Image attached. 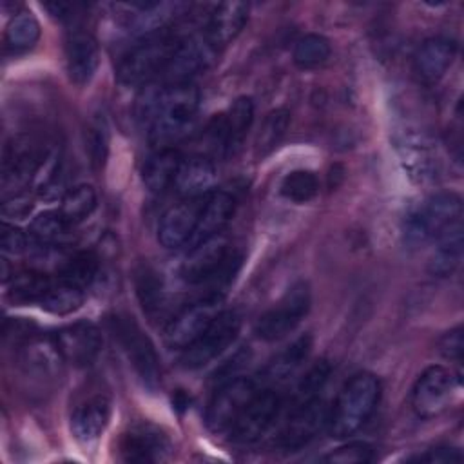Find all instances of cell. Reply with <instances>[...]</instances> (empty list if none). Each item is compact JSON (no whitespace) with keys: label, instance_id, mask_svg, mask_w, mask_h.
<instances>
[{"label":"cell","instance_id":"15","mask_svg":"<svg viewBox=\"0 0 464 464\" xmlns=\"http://www.w3.org/2000/svg\"><path fill=\"white\" fill-rule=\"evenodd\" d=\"M42 150H38L33 140L25 134L13 136L4 149L2 163V187L5 192L18 194L33 183L34 172L40 161Z\"/></svg>","mask_w":464,"mask_h":464},{"label":"cell","instance_id":"7","mask_svg":"<svg viewBox=\"0 0 464 464\" xmlns=\"http://www.w3.org/2000/svg\"><path fill=\"white\" fill-rule=\"evenodd\" d=\"M312 304V294L306 281H295L283 294V297L268 308L256 323L254 334L261 341H279L292 334L306 317Z\"/></svg>","mask_w":464,"mask_h":464},{"label":"cell","instance_id":"46","mask_svg":"<svg viewBox=\"0 0 464 464\" xmlns=\"http://www.w3.org/2000/svg\"><path fill=\"white\" fill-rule=\"evenodd\" d=\"M439 352L451 361H460L462 357V328L457 326L450 332H446L439 341Z\"/></svg>","mask_w":464,"mask_h":464},{"label":"cell","instance_id":"26","mask_svg":"<svg viewBox=\"0 0 464 464\" xmlns=\"http://www.w3.org/2000/svg\"><path fill=\"white\" fill-rule=\"evenodd\" d=\"M310 350H312V337L308 334L297 337L263 368L259 384L265 388H272L290 379L301 368V364L308 359Z\"/></svg>","mask_w":464,"mask_h":464},{"label":"cell","instance_id":"37","mask_svg":"<svg viewBox=\"0 0 464 464\" xmlns=\"http://www.w3.org/2000/svg\"><path fill=\"white\" fill-rule=\"evenodd\" d=\"M330 53H332V47L328 38L317 33H308L295 42L292 56L295 65L303 69H312L324 63L330 58Z\"/></svg>","mask_w":464,"mask_h":464},{"label":"cell","instance_id":"23","mask_svg":"<svg viewBox=\"0 0 464 464\" xmlns=\"http://www.w3.org/2000/svg\"><path fill=\"white\" fill-rule=\"evenodd\" d=\"M248 20L246 2H221L208 14L205 40L212 49L228 45L243 31Z\"/></svg>","mask_w":464,"mask_h":464},{"label":"cell","instance_id":"19","mask_svg":"<svg viewBox=\"0 0 464 464\" xmlns=\"http://www.w3.org/2000/svg\"><path fill=\"white\" fill-rule=\"evenodd\" d=\"M210 44L203 38H181L178 44L169 65L165 67L161 80L163 85H179V83H190V78L198 72L205 71L210 63L212 56Z\"/></svg>","mask_w":464,"mask_h":464},{"label":"cell","instance_id":"2","mask_svg":"<svg viewBox=\"0 0 464 464\" xmlns=\"http://www.w3.org/2000/svg\"><path fill=\"white\" fill-rule=\"evenodd\" d=\"M381 401V382L373 373L353 375L339 392L328 413V431L335 439H346L359 431L373 415Z\"/></svg>","mask_w":464,"mask_h":464},{"label":"cell","instance_id":"4","mask_svg":"<svg viewBox=\"0 0 464 464\" xmlns=\"http://www.w3.org/2000/svg\"><path fill=\"white\" fill-rule=\"evenodd\" d=\"M241 259V254L227 239L216 236L190 248L179 266V276L188 285L223 286L232 281Z\"/></svg>","mask_w":464,"mask_h":464},{"label":"cell","instance_id":"45","mask_svg":"<svg viewBox=\"0 0 464 464\" xmlns=\"http://www.w3.org/2000/svg\"><path fill=\"white\" fill-rule=\"evenodd\" d=\"M33 207H34L33 198L27 192H18L4 199L2 214L7 219H24L25 216H29Z\"/></svg>","mask_w":464,"mask_h":464},{"label":"cell","instance_id":"12","mask_svg":"<svg viewBox=\"0 0 464 464\" xmlns=\"http://www.w3.org/2000/svg\"><path fill=\"white\" fill-rule=\"evenodd\" d=\"M221 295L208 294L207 297L185 306L178 312L165 328V341L170 348L185 350L190 346L221 312Z\"/></svg>","mask_w":464,"mask_h":464},{"label":"cell","instance_id":"8","mask_svg":"<svg viewBox=\"0 0 464 464\" xmlns=\"http://www.w3.org/2000/svg\"><path fill=\"white\" fill-rule=\"evenodd\" d=\"M259 392V382L250 377H234L225 381L212 395L205 422L207 428L214 433L228 431L234 422L239 419L243 410L248 406V402L256 397Z\"/></svg>","mask_w":464,"mask_h":464},{"label":"cell","instance_id":"41","mask_svg":"<svg viewBox=\"0 0 464 464\" xmlns=\"http://www.w3.org/2000/svg\"><path fill=\"white\" fill-rule=\"evenodd\" d=\"M136 294L143 310H158L163 301V283L158 272L149 266H141L136 274Z\"/></svg>","mask_w":464,"mask_h":464},{"label":"cell","instance_id":"24","mask_svg":"<svg viewBox=\"0 0 464 464\" xmlns=\"http://www.w3.org/2000/svg\"><path fill=\"white\" fill-rule=\"evenodd\" d=\"M457 56V42L446 36H433L420 44L413 56V69L417 76L433 83L444 76Z\"/></svg>","mask_w":464,"mask_h":464},{"label":"cell","instance_id":"3","mask_svg":"<svg viewBox=\"0 0 464 464\" xmlns=\"http://www.w3.org/2000/svg\"><path fill=\"white\" fill-rule=\"evenodd\" d=\"M462 199L457 192L444 190L413 205L402 219V237L408 246H420L433 241L453 223L460 221Z\"/></svg>","mask_w":464,"mask_h":464},{"label":"cell","instance_id":"9","mask_svg":"<svg viewBox=\"0 0 464 464\" xmlns=\"http://www.w3.org/2000/svg\"><path fill=\"white\" fill-rule=\"evenodd\" d=\"M241 319L234 310H221L210 326L181 353V366L198 370L219 357L239 335Z\"/></svg>","mask_w":464,"mask_h":464},{"label":"cell","instance_id":"33","mask_svg":"<svg viewBox=\"0 0 464 464\" xmlns=\"http://www.w3.org/2000/svg\"><path fill=\"white\" fill-rule=\"evenodd\" d=\"M96 203V190L87 183H80L65 190V194L62 196L60 212L72 227H76L94 212Z\"/></svg>","mask_w":464,"mask_h":464},{"label":"cell","instance_id":"27","mask_svg":"<svg viewBox=\"0 0 464 464\" xmlns=\"http://www.w3.org/2000/svg\"><path fill=\"white\" fill-rule=\"evenodd\" d=\"M125 7L130 9L125 18L127 31L149 38L165 27L179 5L170 2H130Z\"/></svg>","mask_w":464,"mask_h":464},{"label":"cell","instance_id":"1","mask_svg":"<svg viewBox=\"0 0 464 464\" xmlns=\"http://www.w3.org/2000/svg\"><path fill=\"white\" fill-rule=\"evenodd\" d=\"M199 111V91L192 83L149 89L138 103V118L147 125L154 149L172 147L192 127Z\"/></svg>","mask_w":464,"mask_h":464},{"label":"cell","instance_id":"16","mask_svg":"<svg viewBox=\"0 0 464 464\" xmlns=\"http://www.w3.org/2000/svg\"><path fill=\"white\" fill-rule=\"evenodd\" d=\"M172 442L169 435L150 422H136L120 440L121 459L127 462H160L169 459Z\"/></svg>","mask_w":464,"mask_h":464},{"label":"cell","instance_id":"14","mask_svg":"<svg viewBox=\"0 0 464 464\" xmlns=\"http://www.w3.org/2000/svg\"><path fill=\"white\" fill-rule=\"evenodd\" d=\"M395 149L406 176L415 183H430L439 172V156L431 140L417 129H406L395 138Z\"/></svg>","mask_w":464,"mask_h":464},{"label":"cell","instance_id":"42","mask_svg":"<svg viewBox=\"0 0 464 464\" xmlns=\"http://www.w3.org/2000/svg\"><path fill=\"white\" fill-rule=\"evenodd\" d=\"M332 366L328 361H319L315 362L306 373L304 377L299 381L297 388H295V395H294V404L297 402H304L308 399H314L321 393L323 386L326 384L328 377H330Z\"/></svg>","mask_w":464,"mask_h":464},{"label":"cell","instance_id":"38","mask_svg":"<svg viewBox=\"0 0 464 464\" xmlns=\"http://www.w3.org/2000/svg\"><path fill=\"white\" fill-rule=\"evenodd\" d=\"M288 125H290V112L286 109H276L268 112L266 118L263 120L261 130L256 140L257 154L261 156L270 154L283 141L288 130Z\"/></svg>","mask_w":464,"mask_h":464},{"label":"cell","instance_id":"32","mask_svg":"<svg viewBox=\"0 0 464 464\" xmlns=\"http://www.w3.org/2000/svg\"><path fill=\"white\" fill-rule=\"evenodd\" d=\"M53 277L40 270H29V272H18L13 274L9 283V299L14 304H31L40 303L44 297L47 286L51 285Z\"/></svg>","mask_w":464,"mask_h":464},{"label":"cell","instance_id":"17","mask_svg":"<svg viewBox=\"0 0 464 464\" xmlns=\"http://www.w3.org/2000/svg\"><path fill=\"white\" fill-rule=\"evenodd\" d=\"M53 341L62 361L74 366L92 364L100 355L103 344L100 330L89 321H76L60 328L53 335Z\"/></svg>","mask_w":464,"mask_h":464},{"label":"cell","instance_id":"29","mask_svg":"<svg viewBox=\"0 0 464 464\" xmlns=\"http://www.w3.org/2000/svg\"><path fill=\"white\" fill-rule=\"evenodd\" d=\"M181 160L183 156L174 147L156 149V152L145 161L141 170L145 187L154 194L165 192L169 187L174 185Z\"/></svg>","mask_w":464,"mask_h":464},{"label":"cell","instance_id":"5","mask_svg":"<svg viewBox=\"0 0 464 464\" xmlns=\"http://www.w3.org/2000/svg\"><path fill=\"white\" fill-rule=\"evenodd\" d=\"M181 38L172 34H154L145 38V42L134 45L120 60L116 71L118 82L125 87H147L152 80L163 74Z\"/></svg>","mask_w":464,"mask_h":464},{"label":"cell","instance_id":"13","mask_svg":"<svg viewBox=\"0 0 464 464\" xmlns=\"http://www.w3.org/2000/svg\"><path fill=\"white\" fill-rule=\"evenodd\" d=\"M455 390L453 375L440 364L428 366L411 388V408L417 417L431 419L440 415L451 402Z\"/></svg>","mask_w":464,"mask_h":464},{"label":"cell","instance_id":"43","mask_svg":"<svg viewBox=\"0 0 464 464\" xmlns=\"http://www.w3.org/2000/svg\"><path fill=\"white\" fill-rule=\"evenodd\" d=\"M373 459V448L366 442H350L346 446L337 448L324 460L334 464H361L370 462Z\"/></svg>","mask_w":464,"mask_h":464},{"label":"cell","instance_id":"10","mask_svg":"<svg viewBox=\"0 0 464 464\" xmlns=\"http://www.w3.org/2000/svg\"><path fill=\"white\" fill-rule=\"evenodd\" d=\"M328 406L317 395L304 402L294 404V410L283 424L276 444L285 451H297L310 444L328 424Z\"/></svg>","mask_w":464,"mask_h":464},{"label":"cell","instance_id":"44","mask_svg":"<svg viewBox=\"0 0 464 464\" xmlns=\"http://www.w3.org/2000/svg\"><path fill=\"white\" fill-rule=\"evenodd\" d=\"M31 248V237L18 227L4 223L2 225V252L9 256L25 254Z\"/></svg>","mask_w":464,"mask_h":464},{"label":"cell","instance_id":"28","mask_svg":"<svg viewBox=\"0 0 464 464\" xmlns=\"http://www.w3.org/2000/svg\"><path fill=\"white\" fill-rule=\"evenodd\" d=\"M433 241H437V245L430 256L428 272L435 277H448L459 268L462 261L464 237H462L460 221L448 227Z\"/></svg>","mask_w":464,"mask_h":464},{"label":"cell","instance_id":"11","mask_svg":"<svg viewBox=\"0 0 464 464\" xmlns=\"http://www.w3.org/2000/svg\"><path fill=\"white\" fill-rule=\"evenodd\" d=\"M283 408V397L274 388H259L256 397L243 410L239 419L228 430L230 439L239 444L259 440L277 420Z\"/></svg>","mask_w":464,"mask_h":464},{"label":"cell","instance_id":"31","mask_svg":"<svg viewBox=\"0 0 464 464\" xmlns=\"http://www.w3.org/2000/svg\"><path fill=\"white\" fill-rule=\"evenodd\" d=\"M74 227L62 216L60 210H45L38 214L31 223V236L40 245L63 246L71 239Z\"/></svg>","mask_w":464,"mask_h":464},{"label":"cell","instance_id":"47","mask_svg":"<svg viewBox=\"0 0 464 464\" xmlns=\"http://www.w3.org/2000/svg\"><path fill=\"white\" fill-rule=\"evenodd\" d=\"M415 462H430V464H453V462H460L462 455L457 448H450V446H437L428 450L426 453L419 455L413 459Z\"/></svg>","mask_w":464,"mask_h":464},{"label":"cell","instance_id":"30","mask_svg":"<svg viewBox=\"0 0 464 464\" xmlns=\"http://www.w3.org/2000/svg\"><path fill=\"white\" fill-rule=\"evenodd\" d=\"M83 299H85V294H83L82 286H78L67 279L54 277L38 304L49 314L67 315V314L76 312L82 306Z\"/></svg>","mask_w":464,"mask_h":464},{"label":"cell","instance_id":"34","mask_svg":"<svg viewBox=\"0 0 464 464\" xmlns=\"http://www.w3.org/2000/svg\"><path fill=\"white\" fill-rule=\"evenodd\" d=\"M225 121H227V132H228V147L230 156L236 154V150L241 147L252 121H254V102L250 96H239L228 111H225Z\"/></svg>","mask_w":464,"mask_h":464},{"label":"cell","instance_id":"40","mask_svg":"<svg viewBox=\"0 0 464 464\" xmlns=\"http://www.w3.org/2000/svg\"><path fill=\"white\" fill-rule=\"evenodd\" d=\"M85 152L89 156V161L92 169L100 170L105 165L107 154H109V127L105 118L100 114L91 118L85 129Z\"/></svg>","mask_w":464,"mask_h":464},{"label":"cell","instance_id":"21","mask_svg":"<svg viewBox=\"0 0 464 464\" xmlns=\"http://www.w3.org/2000/svg\"><path fill=\"white\" fill-rule=\"evenodd\" d=\"M236 198L227 192V190H212L207 194L201 214H199V221L198 227L187 245V248H194L199 243L212 239L216 236H219L225 227L232 221L234 212H236Z\"/></svg>","mask_w":464,"mask_h":464},{"label":"cell","instance_id":"36","mask_svg":"<svg viewBox=\"0 0 464 464\" xmlns=\"http://www.w3.org/2000/svg\"><path fill=\"white\" fill-rule=\"evenodd\" d=\"M279 192L288 201L308 203L319 192V179L312 170L295 169L283 178L279 185Z\"/></svg>","mask_w":464,"mask_h":464},{"label":"cell","instance_id":"20","mask_svg":"<svg viewBox=\"0 0 464 464\" xmlns=\"http://www.w3.org/2000/svg\"><path fill=\"white\" fill-rule=\"evenodd\" d=\"M100 65L96 38L82 29H72L65 38V67L74 85H87Z\"/></svg>","mask_w":464,"mask_h":464},{"label":"cell","instance_id":"18","mask_svg":"<svg viewBox=\"0 0 464 464\" xmlns=\"http://www.w3.org/2000/svg\"><path fill=\"white\" fill-rule=\"evenodd\" d=\"M205 198H183L163 212L158 225V239L165 248L172 250L188 245L198 227Z\"/></svg>","mask_w":464,"mask_h":464},{"label":"cell","instance_id":"39","mask_svg":"<svg viewBox=\"0 0 464 464\" xmlns=\"http://www.w3.org/2000/svg\"><path fill=\"white\" fill-rule=\"evenodd\" d=\"M96 274H98V257L92 252L82 250V252H74V254L67 256V259L56 277L67 279V281L85 288L94 281Z\"/></svg>","mask_w":464,"mask_h":464},{"label":"cell","instance_id":"35","mask_svg":"<svg viewBox=\"0 0 464 464\" xmlns=\"http://www.w3.org/2000/svg\"><path fill=\"white\" fill-rule=\"evenodd\" d=\"M38 38H40V24L27 11L14 14L5 27V45L11 51H27L34 47Z\"/></svg>","mask_w":464,"mask_h":464},{"label":"cell","instance_id":"22","mask_svg":"<svg viewBox=\"0 0 464 464\" xmlns=\"http://www.w3.org/2000/svg\"><path fill=\"white\" fill-rule=\"evenodd\" d=\"M111 419V399L103 393L92 395L78 404L71 415L72 437L82 446L94 444L105 431Z\"/></svg>","mask_w":464,"mask_h":464},{"label":"cell","instance_id":"25","mask_svg":"<svg viewBox=\"0 0 464 464\" xmlns=\"http://www.w3.org/2000/svg\"><path fill=\"white\" fill-rule=\"evenodd\" d=\"M216 165L210 158L201 154H194L190 158H183L178 169L174 188L183 198H201L212 192L216 183Z\"/></svg>","mask_w":464,"mask_h":464},{"label":"cell","instance_id":"6","mask_svg":"<svg viewBox=\"0 0 464 464\" xmlns=\"http://www.w3.org/2000/svg\"><path fill=\"white\" fill-rule=\"evenodd\" d=\"M109 328L143 384L150 390L158 388L161 382L160 357L152 341L134 321V317L129 314H114L109 317Z\"/></svg>","mask_w":464,"mask_h":464},{"label":"cell","instance_id":"48","mask_svg":"<svg viewBox=\"0 0 464 464\" xmlns=\"http://www.w3.org/2000/svg\"><path fill=\"white\" fill-rule=\"evenodd\" d=\"M45 9L60 18V20H65V18H72V11H74V5L67 4V2H51V4H45Z\"/></svg>","mask_w":464,"mask_h":464}]
</instances>
